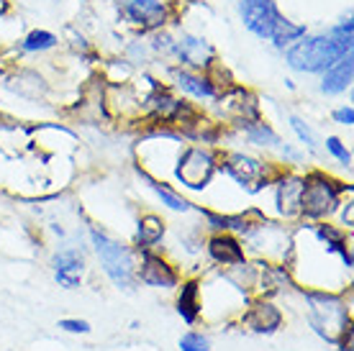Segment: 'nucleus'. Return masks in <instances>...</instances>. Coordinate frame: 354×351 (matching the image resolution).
Wrapping results in <instances>:
<instances>
[{
  "label": "nucleus",
  "instance_id": "nucleus-22",
  "mask_svg": "<svg viewBox=\"0 0 354 351\" xmlns=\"http://www.w3.org/2000/svg\"><path fill=\"white\" fill-rule=\"evenodd\" d=\"M142 177L144 180H149L147 175H142ZM149 184H151V190L157 193V198H160L167 208H172V211H190V202H187L185 198H180L177 193H172L165 182H154V180H149Z\"/></svg>",
  "mask_w": 354,
  "mask_h": 351
},
{
  "label": "nucleus",
  "instance_id": "nucleus-20",
  "mask_svg": "<svg viewBox=\"0 0 354 351\" xmlns=\"http://www.w3.org/2000/svg\"><path fill=\"white\" fill-rule=\"evenodd\" d=\"M316 236H319L321 241L326 244L328 252H339L346 267H352V256H349V252H346L344 234H342V231L334 229V226H326V223H321V226H316Z\"/></svg>",
  "mask_w": 354,
  "mask_h": 351
},
{
  "label": "nucleus",
  "instance_id": "nucleus-18",
  "mask_svg": "<svg viewBox=\"0 0 354 351\" xmlns=\"http://www.w3.org/2000/svg\"><path fill=\"white\" fill-rule=\"evenodd\" d=\"M303 36H306V26H298V23H292V21H288V18L277 16L270 39L274 41V46L285 49V46H290L292 41H301Z\"/></svg>",
  "mask_w": 354,
  "mask_h": 351
},
{
  "label": "nucleus",
  "instance_id": "nucleus-1",
  "mask_svg": "<svg viewBox=\"0 0 354 351\" xmlns=\"http://www.w3.org/2000/svg\"><path fill=\"white\" fill-rule=\"evenodd\" d=\"M352 54V21H344L331 34L306 36L288 49V64L298 72H326L342 57Z\"/></svg>",
  "mask_w": 354,
  "mask_h": 351
},
{
  "label": "nucleus",
  "instance_id": "nucleus-16",
  "mask_svg": "<svg viewBox=\"0 0 354 351\" xmlns=\"http://www.w3.org/2000/svg\"><path fill=\"white\" fill-rule=\"evenodd\" d=\"M175 52L180 54V59L185 61V64H190V67H208L211 64V46L205 44V41H201V39H183L180 44H175Z\"/></svg>",
  "mask_w": 354,
  "mask_h": 351
},
{
  "label": "nucleus",
  "instance_id": "nucleus-14",
  "mask_svg": "<svg viewBox=\"0 0 354 351\" xmlns=\"http://www.w3.org/2000/svg\"><path fill=\"white\" fill-rule=\"evenodd\" d=\"M352 72H354V61L352 54H346L337 64H331L324 75V82H321V90L326 95H337V93H344L349 85H352Z\"/></svg>",
  "mask_w": 354,
  "mask_h": 351
},
{
  "label": "nucleus",
  "instance_id": "nucleus-29",
  "mask_svg": "<svg viewBox=\"0 0 354 351\" xmlns=\"http://www.w3.org/2000/svg\"><path fill=\"white\" fill-rule=\"evenodd\" d=\"M344 223L352 226V202H346V211H344Z\"/></svg>",
  "mask_w": 354,
  "mask_h": 351
},
{
  "label": "nucleus",
  "instance_id": "nucleus-2",
  "mask_svg": "<svg viewBox=\"0 0 354 351\" xmlns=\"http://www.w3.org/2000/svg\"><path fill=\"white\" fill-rule=\"evenodd\" d=\"M90 238L95 244V252L100 256V264L106 274L113 280L115 287L121 290H133L136 285V264H133L131 252L124 244H118L113 238H108L106 234H100L97 229L90 231Z\"/></svg>",
  "mask_w": 354,
  "mask_h": 351
},
{
  "label": "nucleus",
  "instance_id": "nucleus-8",
  "mask_svg": "<svg viewBox=\"0 0 354 351\" xmlns=\"http://www.w3.org/2000/svg\"><path fill=\"white\" fill-rule=\"evenodd\" d=\"M126 16L142 31H154L167 21V6L162 0H129Z\"/></svg>",
  "mask_w": 354,
  "mask_h": 351
},
{
  "label": "nucleus",
  "instance_id": "nucleus-26",
  "mask_svg": "<svg viewBox=\"0 0 354 351\" xmlns=\"http://www.w3.org/2000/svg\"><path fill=\"white\" fill-rule=\"evenodd\" d=\"M326 146H328V151H331V154H334V157H337L339 162L344 164V167H346V164H352V154L346 151V146L337 139V136H328V139H326Z\"/></svg>",
  "mask_w": 354,
  "mask_h": 351
},
{
  "label": "nucleus",
  "instance_id": "nucleus-10",
  "mask_svg": "<svg viewBox=\"0 0 354 351\" xmlns=\"http://www.w3.org/2000/svg\"><path fill=\"white\" fill-rule=\"evenodd\" d=\"M54 277L57 282L67 287V290H75L80 287V277L82 269H85V259L77 249H64L59 254H54Z\"/></svg>",
  "mask_w": 354,
  "mask_h": 351
},
{
  "label": "nucleus",
  "instance_id": "nucleus-24",
  "mask_svg": "<svg viewBox=\"0 0 354 351\" xmlns=\"http://www.w3.org/2000/svg\"><path fill=\"white\" fill-rule=\"evenodd\" d=\"M208 349H211V341L203 334H198V331H187L180 339V351H208Z\"/></svg>",
  "mask_w": 354,
  "mask_h": 351
},
{
  "label": "nucleus",
  "instance_id": "nucleus-13",
  "mask_svg": "<svg viewBox=\"0 0 354 351\" xmlns=\"http://www.w3.org/2000/svg\"><path fill=\"white\" fill-rule=\"evenodd\" d=\"M301 190L303 180L301 177H285L283 182L277 184V211L283 213L285 218H295L301 216Z\"/></svg>",
  "mask_w": 354,
  "mask_h": 351
},
{
  "label": "nucleus",
  "instance_id": "nucleus-11",
  "mask_svg": "<svg viewBox=\"0 0 354 351\" xmlns=\"http://www.w3.org/2000/svg\"><path fill=\"white\" fill-rule=\"evenodd\" d=\"M283 323V313L272 305V303H254L244 316V325H249L254 334H272Z\"/></svg>",
  "mask_w": 354,
  "mask_h": 351
},
{
  "label": "nucleus",
  "instance_id": "nucleus-6",
  "mask_svg": "<svg viewBox=\"0 0 354 351\" xmlns=\"http://www.w3.org/2000/svg\"><path fill=\"white\" fill-rule=\"evenodd\" d=\"M218 167H221L229 177H234L241 187L247 184L249 190H259L262 184H267V167L265 164L254 157L239 154V151H229V154H223Z\"/></svg>",
  "mask_w": 354,
  "mask_h": 351
},
{
  "label": "nucleus",
  "instance_id": "nucleus-4",
  "mask_svg": "<svg viewBox=\"0 0 354 351\" xmlns=\"http://www.w3.org/2000/svg\"><path fill=\"white\" fill-rule=\"evenodd\" d=\"M310 303V325L313 331L326 339L328 343H337L339 336L349 334V313L342 305V300L331 298V295H308Z\"/></svg>",
  "mask_w": 354,
  "mask_h": 351
},
{
  "label": "nucleus",
  "instance_id": "nucleus-17",
  "mask_svg": "<svg viewBox=\"0 0 354 351\" xmlns=\"http://www.w3.org/2000/svg\"><path fill=\"white\" fill-rule=\"evenodd\" d=\"M198 292H201L198 282H185L183 290H180V298H177V313H180L183 321L190 325H193L195 321H198V316H201V300H198Z\"/></svg>",
  "mask_w": 354,
  "mask_h": 351
},
{
  "label": "nucleus",
  "instance_id": "nucleus-9",
  "mask_svg": "<svg viewBox=\"0 0 354 351\" xmlns=\"http://www.w3.org/2000/svg\"><path fill=\"white\" fill-rule=\"evenodd\" d=\"M136 277L151 287H175L177 285V272L169 267V262H165L162 256L151 254L149 249L142 252V269L136 272Z\"/></svg>",
  "mask_w": 354,
  "mask_h": 351
},
{
  "label": "nucleus",
  "instance_id": "nucleus-15",
  "mask_svg": "<svg viewBox=\"0 0 354 351\" xmlns=\"http://www.w3.org/2000/svg\"><path fill=\"white\" fill-rule=\"evenodd\" d=\"M172 77H175L177 88L187 93V95L193 97H213L216 95V85H213L211 77H203V75H198V72H190V70H175L172 72Z\"/></svg>",
  "mask_w": 354,
  "mask_h": 351
},
{
  "label": "nucleus",
  "instance_id": "nucleus-21",
  "mask_svg": "<svg viewBox=\"0 0 354 351\" xmlns=\"http://www.w3.org/2000/svg\"><path fill=\"white\" fill-rule=\"evenodd\" d=\"M244 131H247L249 141L252 144H257V146H277L280 144V136L257 118V121H249L244 123Z\"/></svg>",
  "mask_w": 354,
  "mask_h": 351
},
{
  "label": "nucleus",
  "instance_id": "nucleus-27",
  "mask_svg": "<svg viewBox=\"0 0 354 351\" xmlns=\"http://www.w3.org/2000/svg\"><path fill=\"white\" fill-rule=\"evenodd\" d=\"M59 328L70 331V334H90L88 321H77V318H64V321H59Z\"/></svg>",
  "mask_w": 354,
  "mask_h": 351
},
{
  "label": "nucleus",
  "instance_id": "nucleus-19",
  "mask_svg": "<svg viewBox=\"0 0 354 351\" xmlns=\"http://www.w3.org/2000/svg\"><path fill=\"white\" fill-rule=\"evenodd\" d=\"M162 236H165V220L160 216H144L139 220V234H136V244L142 249H149V246L160 244Z\"/></svg>",
  "mask_w": 354,
  "mask_h": 351
},
{
  "label": "nucleus",
  "instance_id": "nucleus-5",
  "mask_svg": "<svg viewBox=\"0 0 354 351\" xmlns=\"http://www.w3.org/2000/svg\"><path fill=\"white\" fill-rule=\"evenodd\" d=\"M216 169H218V164H216V157H213L211 151L198 149V146H187L183 151L180 162H177L175 177L183 184H187V187L201 190V187H205V184L211 182Z\"/></svg>",
  "mask_w": 354,
  "mask_h": 351
},
{
  "label": "nucleus",
  "instance_id": "nucleus-23",
  "mask_svg": "<svg viewBox=\"0 0 354 351\" xmlns=\"http://www.w3.org/2000/svg\"><path fill=\"white\" fill-rule=\"evenodd\" d=\"M57 44V36L49 34V31H31V34L24 39V49L26 52H46V49H52Z\"/></svg>",
  "mask_w": 354,
  "mask_h": 351
},
{
  "label": "nucleus",
  "instance_id": "nucleus-28",
  "mask_svg": "<svg viewBox=\"0 0 354 351\" xmlns=\"http://www.w3.org/2000/svg\"><path fill=\"white\" fill-rule=\"evenodd\" d=\"M334 121L342 123V126H352V123H354V111H352V106L339 108L337 113H334Z\"/></svg>",
  "mask_w": 354,
  "mask_h": 351
},
{
  "label": "nucleus",
  "instance_id": "nucleus-12",
  "mask_svg": "<svg viewBox=\"0 0 354 351\" xmlns=\"http://www.w3.org/2000/svg\"><path fill=\"white\" fill-rule=\"evenodd\" d=\"M208 254L223 267H239L244 264V249L231 234H218L208 241Z\"/></svg>",
  "mask_w": 354,
  "mask_h": 351
},
{
  "label": "nucleus",
  "instance_id": "nucleus-3",
  "mask_svg": "<svg viewBox=\"0 0 354 351\" xmlns=\"http://www.w3.org/2000/svg\"><path fill=\"white\" fill-rule=\"evenodd\" d=\"M344 190L342 182H334L331 177H326L324 172H310L303 180L301 190V216L310 220L326 218L328 213L337 211L339 195Z\"/></svg>",
  "mask_w": 354,
  "mask_h": 351
},
{
  "label": "nucleus",
  "instance_id": "nucleus-7",
  "mask_svg": "<svg viewBox=\"0 0 354 351\" xmlns=\"http://www.w3.org/2000/svg\"><path fill=\"white\" fill-rule=\"evenodd\" d=\"M277 16H280V13H277L272 0H244V3H241L244 26H247L252 34L262 36V39H270Z\"/></svg>",
  "mask_w": 354,
  "mask_h": 351
},
{
  "label": "nucleus",
  "instance_id": "nucleus-25",
  "mask_svg": "<svg viewBox=\"0 0 354 351\" xmlns=\"http://www.w3.org/2000/svg\"><path fill=\"white\" fill-rule=\"evenodd\" d=\"M290 126H292V131L298 133V139H301L310 151H316V136H313V131H310L308 126H306L301 118H295V115L290 118Z\"/></svg>",
  "mask_w": 354,
  "mask_h": 351
}]
</instances>
